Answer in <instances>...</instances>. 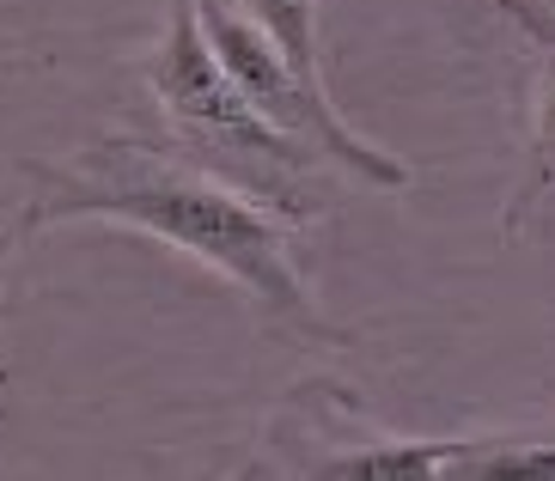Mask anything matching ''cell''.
<instances>
[{"instance_id":"obj_1","label":"cell","mask_w":555,"mask_h":481,"mask_svg":"<svg viewBox=\"0 0 555 481\" xmlns=\"http://www.w3.org/2000/svg\"><path fill=\"white\" fill-rule=\"evenodd\" d=\"M67 220H116L171 244L178 257L214 269L262 311L294 323L318 341H343V329L318 311L306 274L294 262V232L245 183L171 159L141 141H92L67 159L31 165V202L18 232H50Z\"/></svg>"},{"instance_id":"obj_2","label":"cell","mask_w":555,"mask_h":481,"mask_svg":"<svg viewBox=\"0 0 555 481\" xmlns=\"http://www.w3.org/2000/svg\"><path fill=\"white\" fill-rule=\"evenodd\" d=\"M147 86H153V98H159V110L202 146L238 153L245 165H275V171H299V165L318 159V153H306L299 141H287L281 129H269V122L245 104V92L227 80V67H220L208 31H202L196 0H171V6H165V31H159V43H153Z\"/></svg>"},{"instance_id":"obj_3","label":"cell","mask_w":555,"mask_h":481,"mask_svg":"<svg viewBox=\"0 0 555 481\" xmlns=\"http://www.w3.org/2000/svg\"><path fill=\"white\" fill-rule=\"evenodd\" d=\"M555 232V43L538 49L531 67V129H525V171L506 195L501 238H543Z\"/></svg>"},{"instance_id":"obj_4","label":"cell","mask_w":555,"mask_h":481,"mask_svg":"<svg viewBox=\"0 0 555 481\" xmlns=\"http://www.w3.org/2000/svg\"><path fill=\"white\" fill-rule=\"evenodd\" d=\"M452 439H409V433H378L360 445L330 451L311 469V481H440Z\"/></svg>"},{"instance_id":"obj_5","label":"cell","mask_w":555,"mask_h":481,"mask_svg":"<svg viewBox=\"0 0 555 481\" xmlns=\"http://www.w3.org/2000/svg\"><path fill=\"white\" fill-rule=\"evenodd\" d=\"M440 481H555V433H464Z\"/></svg>"},{"instance_id":"obj_6","label":"cell","mask_w":555,"mask_h":481,"mask_svg":"<svg viewBox=\"0 0 555 481\" xmlns=\"http://www.w3.org/2000/svg\"><path fill=\"white\" fill-rule=\"evenodd\" d=\"M232 6H238V13H245L250 25L287 55V67H294L311 92L330 98V86H324V43H318L324 0H232Z\"/></svg>"},{"instance_id":"obj_7","label":"cell","mask_w":555,"mask_h":481,"mask_svg":"<svg viewBox=\"0 0 555 481\" xmlns=\"http://www.w3.org/2000/svg\"><path fill=\"white\" fill-rule=\"evenodd\" d=\"M506 6H513V13L543 37V43H555V0H506Z\"/></svg>"},{"instance_id":"obj_8","label":"cell","mask_w":555,"mask_h":481,"mask_svg":"<svg viewBox=\"0 0 555 481\" xmlns=\"http://www.w3.org/2000/svg\"><path fill=\"white\" fill-rule=\"evenodd\" d=\"M0 292H7V232H0ZM0 311H7V299H0Z\"/></svg>"}]
</instances>
